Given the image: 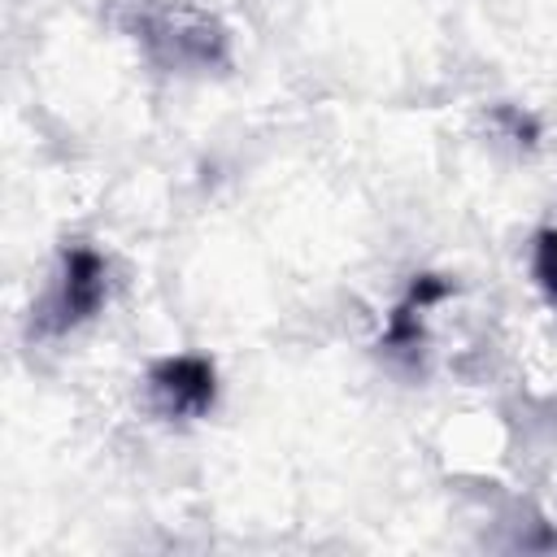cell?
<instances>
[{"label":"cell","instance_id":"cell-1","mask_svg":"<svg viewBox=\"0 0 557 557\" xmlns=\"http://www.w3.org/2000/svg\"><path fill=\"white\" fill-rule=\"evenodd\" d=\"M144 48L170 70H209L226 61V30L191 4H157L139 13Z\"/></svg>","mask_w":557,"mask_h":557},{"label":"cell","instance_id":"cell-2","mask_svg":"<svg viewBox=\"0 0 557 557\" xmlns=\"http://www.w3.org/2000/svg\"><path fill=\"white\" fill-rule=\"evenodd\" d=\"M109 296V270H104V257L96 248H65L61 252V274L44 300V313H39V326L44 331H70L78 322H87Z\"/></svg>","mask_w":557,"mask_h":557},{"label":"cell","instance_id":"cell-3","mask_svg":"<svg viewBox=\"0 0 557 557\" xmlns=\"http://www.w3.org/2000/svg\"><path fill=\"white\" fill-rule=\"evenodd\" d=\"M148 396L165 418H200L213 409L218 396V374L209 357L196 352H178L165 357L148 370Z\"/></svg>","mask_w":557,"mask_h":557},{"label":"cell","instance_id":"cell-4","mask_svg":"<svg viewBox=\"0 0 557 557\" xmlns=\"http://www.w3.org/2000/svg\"><path fill=\"white\" fill-rule=\"evenodd\" d=\"M383 344H387V348H396V352H413V348L422 344V305H418L413 296H405V300L396 305V313H392V322H387Z\"/></svg>","mask_w":557,"mask_h":557},{"label":"cell","instance_id":"cell-5","mask_svg":"<svg viewBox=\"0 0 557 557\" xmlns=\"http://www.w3.org/2000/svg\"><path fill=\"white\" fill-rule=\"evenodd\" d=\"M531 270H535V283L544 287V296L557 305V226H548V231L535 239Z\"/></svg>","mask_w":557,"mask_h":557}]
</instances>
